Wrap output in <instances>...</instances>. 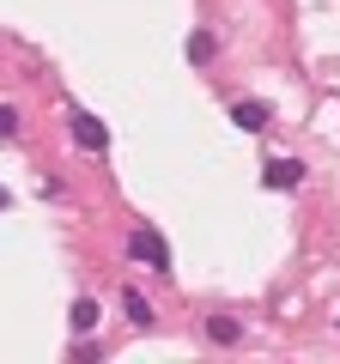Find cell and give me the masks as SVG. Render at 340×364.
Listing matches in <instances>:
<instances>
[{"label": "cell", "instance_id": "8", "mask_svg": "<svg viewBox=\"0 0 340 364\" xmlns=\"http://www.w3.org/2000/svg\"><path fill=\"white\" fill-rule=\"evenodd\" d=\"M183 49H188V61H213V49H219V43H213L207 31H195V37H188Z\"/></svg>", "mask_w": 340, "mask_h": 364}, {"label": "cell", "instance_id": "11", "mask_svg": "<svg viewBox=\"0 0 340 364\" xmlns=\"http://www.w3.org/2000/svg\"><path fill=\"white\" fill-rule=\"evenodd\" d=\"M0 207H6V188H0Z\"/></svg>", "mask_w": 340, "mask_h": 364}, {"label": "cell", "instance_id": "10", "mask_svg": "<svg viewBox=\"0 0 340 364\" xmlns=\"http://www.w3.org/2000/svg\"><path fill=\"white\" fill-rule=\"evenodd\" d=\"M73 358H79V364H97V358H104V346H92V340H79V346H73Z\"/></svg>", "mask_w": 340, "mask_h": 364}, {"label": "cell", "instance_id": "5", "mask_svg": "<svg viewBox=\"0 0 340 364\" xmlns=\"http://www.w3.org/2000/svg\"><path fill=\"white\" fill-rule=\"evenodd\" d=\"M122 310H128V322H134V328H152V322H158V316H152V304H146V291H140V286H128V291H122Z\"/></svg>", "mask_w": 340, "mask_h": 364}, {"label": "cell", "instance_id": "6", "mask_svg": "<svg viewBox=\"0 0 340 364\" xmlns=\"http://www.w3.org/2000/svg\"><path fill=\"white\" fill-rule=\"evenodd\" d=\"M97 316H104V310H97V298H73L67 322H73V334H92V328H97Z\"/></svg>", "mask_w": 340, "mask_h": 364}, {"label": "cell", "instance_id": "1", "mask_svg": "<svg viewBox=\"0 0 340 364\" xmlns=\"http://www.w3.org/2000/svg\"><path fill=\"white\" fill-rule=\"evenodd\" d=\"M128 255H134V261H146L152 273H170V243L152 231V225H140V231L128 237Z\"/></svg>", "mask_w": 340, "mask_h": 364}, {"label": "cell", "instance_id": "3", "mask_svg": "<svg viewBox=\"0 0 340 364\" xmlns=\"http://www.w3.org/2000/svg\"><path fill=\"white\" fill-rule=\"evenodd\" d=\"M231 122H237L243 134H267V128H274V109H267L262 97H237V104H231Z\"/></svg>", "mask_w": 340, "mask_h": 364}, {"label": "cell", "instance_id": "4", "mask_svg": "<svg viewBox=\"0 0 340 364\" xmlns=\"http://www.w3.org/2000/svg\"><path fill=\"white\" fill-rule=\"evenodd\" d=\"M262 182L274 188V195H280V188H304V164H298V158H267Z\"/></svg>", "mask_w": 340, "mask_h": 364}, {"label": "cell", "instance_id": "2", "mask_svg": "<svg viewBox=\"0 0 340 364\" xmlns=\"http://www.w3.org/2000/svg\"><path fill=\"white\" fill-rule=\"evenodd\" d=\"M67 128H73V140L85 146V152H110V128L92 116V109H73V116H67Z\"/></svg>", "mask_w": 340, "mask_h": 364}, {"label": "cell", "instance_id": "7", "mask_svg": "<svg viewBox=\"0 0 340 364\" xmlns=\"http://www.w3.org/2000/svg\"><path fill=\"white\" fill-rule=\"evenodd\" d=\"M207 334H213V346H237V340H243V328H237V316H213Z\"/></svg>", "mask_w": 340, "mask_h": 364}, {"label": "cell", "instance_id": "9", "mask_svg": "<svg viewBox=\"0 0 340 364\" xmlns=\"http://www.w3.org/2000/svg\"><path fill=\"white\" fill-rule=\"evenodd\" d=\"M0 140H18V109L0 104Z\"/></svg>", "mask_w": 340, "mask_h": 364}]
</instances>
